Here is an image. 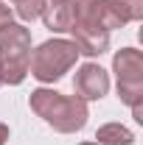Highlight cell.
<instances>
[{"label": "cell", "mask_w": 143, "mask_h": 145, "mask_svg": "<svg viewBox=\"0 0 143 145\" xmlns=\"http://www.w3.org/2000/svg\"><path fill=\"white\" fill-rule=\"evenodd\" d=\"M73 45L84 56H101L109 48V31H95V28H79L73 25Z\"/></svg>", "instance_id": "8"}, {"label": "cell", "mask_w": 143, "mask_h": 145, "mask_svg": "<svg viewBox=\"0 0 143 145\" xmlns=\"http://www.w3.org/2000/svg\"><path fill=\"white\" fill-rule=\"evenodd\" d=\"M6 25H11V8L6 3H0V28H6Z\"/></svg>", "instance_id": "12"}, {"label": "cell", "mask_w": 143, "mask_h": 145, "mask_svg": "<svg viewBox=\"0 0 143 145\" xmlns=\"http://www.w3.org/2000/svg\"><path fill=\"white\" fill-rule=\"evenodd\" d=\"M109 8L118 20V25H126L143 17V0H109Z\"/></svg>", "instance_id": "10"}, {"label": "cell", "mask_w": 143, "mask_h": 145, "mask_svg": "<svg viewBox=\"0 0 143 145\" xmlns=\"http://www.w3.org/2000/svg\"><path fill=\"white\" fill-rule=\"evenodd\" d=\"M76 45L70 39H48L28 59V72L42 84H54L76 64Z\"/></svg>", "instance_id": "3"}, {"label": "cell", "mask_w": 143, "mask_h": 145, "mask_svg": "<svg viewBox=\"0 0 143 145\" xmlns=\"http://www.w3.org/2000/svg\"><path fill=\"white\" fill-rule=\"evenodd\" d=\"M112 67H115V75H118V98L132 109L135 120L143 123V109H140V101H143V56H140V50H135V48L118 50Z\"/></svg>", "instance_id": "4"}, {"label": "cell", "mask_w": 143, "mask_h": 145, "mask_svg": "<svg viewBox=\"0 0 143 145\" xmlns=\"http://www.w3.org/2000/svg\"><path fill=\"white\" fill-rule=\"evenodd\" d=\"M73 6H76L73 25H79V28H95V31L121 28L112 8H109V0H73Z\"/></svg>", "instance_id": "5"}, {"label": "cell", "mask_w": 143, "mask_h": 145, "mask_svg": "<svg viewBox=\"0 0 143 145\" xmlns=\"http://www.w3.org/2000/svg\"><path fill=\"white\" fill-rule=\"evenodd\" d=\"M73 17H76V6H73V0H48L45 8H42V20H45V25H48L51 31H56V34L70 31Z\"/></svg>", "instance_id": "7"}, {"label": "cell", "mask_w": 143, "mask_h": 145, "mask_svg": "<svg viewBox=\"0 0 143 145\" xmlns=\"http://www.w3.org/2000/svg\"><path fill=\"white\" fill-rule=\"evenodd\" d=\"M28 103L59 134H76L87 123V101L76 95H62L56 89H34Z\"/></svg>", "instance_id": "1"}, {"label": "cell", "mask_w": 143, "mask_h": 145, "mask_svg": "<svg viewBox=\"0 0 143 145\" xmlns=\"http://www.w3.org/2000/svg\"><path fill=\"white\" fill-rule=\"evenodd\" d=\"M6 140H9V126L0 123V145H6Z\"/></svg>", "instance_id": "13"}, {"label": "cell", "mask_w": 143, "mask_h": 145, "mask_svg": "<svg viewBox=\"0 0 143 145\" xmlns=\"http://www.w3.org/2000/svg\"><path fill=\"white\" fill-rule=\"evenodd\" d=\"M28 59H31V31L14 22L0 28V87L23 84V78L28 75Z\"/></svg>", "instance_id": "2"}, {"label": "cell", "mask_w": 143, "mask_h": 145, "mask_svg": "<svg viewBox=\"0 0 143 145\" xmlns=\"http://www.w3.org/2000/svg\"><path fill=\"white\" fill-rule=\"evenodd\" d=\"M81 145H101V142H81Z\"/></svg>", "instance_id": "14"}, {"label": "cell", "mask_w": 143, "mask_h": 145, "mask_svg": "<svg viewBox=\"0 0 143 145\" xmlns=\"http://www.w3.org/2000/svg\"><path fill=\"white\" fill-rule=\"evenodd\" d=\"M95 140L101 145H132L135 134L126 126H121V123H107V126H101L95 131Z\"/></svg>", "instance_id": "9"}, {"label": "cell", "mask_w": 143, "mask_h": 145, "mask_svg": "<svg viewBox=\"0 0 143 145\" xmlns=\"http://www.w3.org/2000/svg\"><path fill=\"white\" fill-rule=\"evenodd\" d=\"M109 89V75L104 67H98V64H81L79 70H76V78H73V92H76V98H81V101H98V98H104Z\"/></svg>", "instance_id": "6"}, {"label": "cell", "mask_w": 143, "mask_h": 145, "mask_svg": "<svg viewBox=\"0 0 143 145\" xmlns=\"http://www.w3.org/2000/svg\"><path fill=\"white\" fill-rule=\"evenodd\" d=\"M45 3H48V0H11L14 11H17L20 20H25V22H31V20H36V17H42Z\"/></svg>", "instance_id": "11"}]
</instances>
